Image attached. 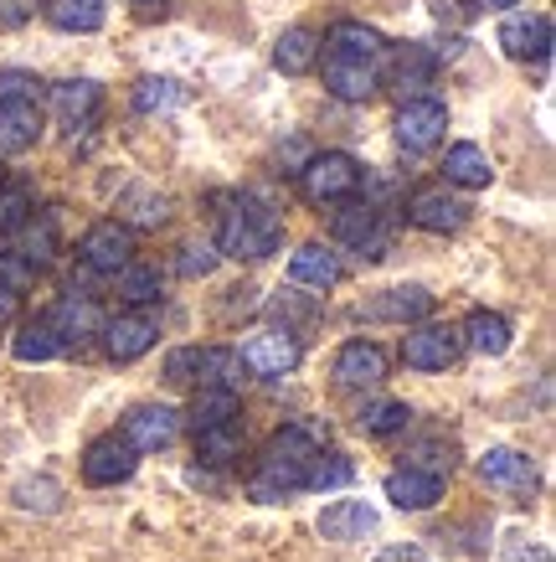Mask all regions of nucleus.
Wrapping results in <instances>:
<instances>
[{
	"mask_svg": "<svg viewBox=\"0 0 556 562\" xmlns=\"http://www.w3.org/2000/svg\"><path fill=\"white\" fill-rule=\"evenodd\" d=\"M315 434L304 424H288L279 428L269 443H263V454H258V470L253 480H248V495L253 501H263V506H279V501H288L294 491H304V470H309V460H315Z\"/></svg>",
	"mask_w": 556,
	"mask_h": 562,
	"instance_id": "1",
	"label": "nucleus"
},
{
	"mask_svg": "<svg viewBox=\"0 0 556 562\" xmlns=\"http://www.w3.org/2000/svg\"><path fill=\"white\" fill-rule=\"evenodd\" d=\"M279 243H284V222L273 217L269 206H258L253 196H237V202L222 212V227H217V254L222 258L258 263V258L279 254Z\"/></svg>",
	"mask_w": 556,
	"mask_h": 562,
	"instance_id": "2",
	"label": "nucleus"
},
{
	"mask_svg": "<svg viewBox=\"0 0 556 562\" xmlns=\"http://www.w3.org/2000/svg\"><path fill=\"white\" fill-rule=\"evenodd\" d=\"M242 357L227 346H181L166 357V382L170 387H242Z\"/></svg>",
	"mask_w": 556,
	"mask_h": 562,
	"instance_id": "3",
	"label": "nucleus"
},
{
	"mask_svg": "<svg viewBox=\"0 0 556 562\" xmlns=\"http://www.w3.org/2000/svg\"><path fill=\"white\" fill-rule=\"evenodd\" d=\"M355 187H361V160L345 150H325L315 155L309 166L299 171V191L304 202L315 206H336V202H351Z\"/></svg>",
	"mask_w": 556,
	"mask_h": 562,
	"instance_id": "4",
	"label": "nucleus"
},
{
	"mask_svg": "<svg viewBox=\"0 0 556 562\" xmlns=\"http://www.w3.org/2000/svg\"><path fill=\"white\" fill-rule=\"evenodd\" d=\"M237 357H242V367L258 376H284L299 367L304 346L299 336L288 330V325H258V330H248L242 336V346H237Z\"/></svg>",
	"mask_w": 556,
	"mask_h": 562,
	"instance_id": "5",
	"label": "nucleus"
},
{
	"mask_svg": "<svg viewBox=\"0 0 556 562\" xmlns=\"http://www.w3.org/2000/svg\"><path fill=\"white\" fill-rule=\"evenodd\" d=\"M458 351H464V341H458V325H412L402 336V361L407 367H418V372H449L458 361Z\"/></svg>",
	"mask_w": 556,
	"mask_h": 562,
	"instance_id": "6",
	"label": "nucleus"
},
{
	"mask_svg": "<svg viewBox=\"0 0 556 562\" xmlns=\"http://www.w3.org/2000/svg\"><path fill=\"white\" fill-rule=\"evenodd\" d=\"M443 135H449V109L439 99H407L397 109V145L412 155L439 150Z\"/></svg>",
	"mask_w": 556,
	"mask_h": 562,
	"instance_id": "7",
	"label": "nucleus"
},
{
	"mask_svg": "<svg viewBox=\"0 0 556 562\" xmlns=\"http://www.w3.org/2000/svg\"><path fill=\"white\" fill-rule=\"evenodd\" d=\"M83 263L93 273H118L124 263H135V233H129V222H93L83 233Z\"/></svg>",
	"mask_w": 556,
	"mask_h": 562,
	"instance_id": "8",
	"label": "nucleus"
},
{
	"mask_svg": "<svg viewBox=\"0 0 556 562\" xmlns=\"http://www.w3.org/2000/svg\"><path fill=\"white\" fill-rule=\"evenodd\" d=\"M139 470V449L124 434H109V439H93L83 454V480L88 485H124L135 480Z\"/></svg>",
	"mask_w": 556,
	"mask_h": 562,
	"instance_id": "9",
	"label": "nucleus"
},
{
	"mask_svg": "<svg viewBox=\"0 0 556 562\" xmlns=\"http://www.w3.org/2000/svg\"><path fill=\"white\" fill-rule=\"evenodd\" d=\"M407 222L422 233H458L469 222V206L458 202L449 187H418L407 196Z\"/></svg>",
	"mask_w": 556,
	"mask_h": 562,
	"instance_id": "10",
	"label": "nucleus"
},
{
	"mask_svg": "<svg viewBox=\"0 0 556 562\" xmlns=\"http://www.w3.org/2000/svg\"><path fill=\"white\" fill-rule=\"evenodd\" d=\"M500 47L515 57V63H546L552 57V16H531V11H510L500 21Z\"/></svg>",
	"mask_w": 556,
	"mask_h": 562,
	"instance_id": "11",
	"label": "nucleus"
},
{
	"mask_svg": "<svg viewBox=\"0 0 556 562\" xmlns=\"http://www.w3.org/2000/svg\"><path fill=\"white\" fill-rule=\"evenodd\" d=\"M340 212L330 217V233H336V243H351V248H361L366 258H382V248H387V238H382V212L371 202H336Z\"/></svg>",
	"mask_w": 556,
	"mask_h": 562,
	"instance_id": "12",
	"label": "nucleus"
},
{
	"mask_svg": "<svg viewBox=\"0 0 556 562\" xmlns=\"http://www.w3.org/2000/svg\"><path fill=\"white\" fill-rule=\"evenodd\" d=\"M479 475H485V485H495V491H506V495H536V485H541L531 454L506 449V443L489 449V454H479Z\"/></svg>",
	"mask_w": 556,
	"mask_h": 562,
	"instance_id": "13",
	"label": "nucleus"
},
{
	"mask_svg": "<svg viewBox=\"0 0 556 562\" xmlns=\"http://www.w3.org/2000/svg\"><path fill=\"white\" fill-rule=\"evenodd\" d=\"M124 439L135 443L139 454H155V449H170L181 439V413L166 408V403H145L124 418Z\"/></svg>",
	"mask_w": 556,
	"mask_h": 562,
	"instance_id": "14",
	"label": "nucleus"
},
{
	"mask_svg": "<svg viewBox=\"0 0 556 562\" xmlns=\"http://www.w3.org/2000/svg\"><path fill=\"white\" fill-rule=\"evenodd\" d=\"M52 109H57V124L63 130H93V120H99L103 109V88L93 83V78H68V83L52 88Z\"/></svg>",
	"mask_w": 556,
	"mask_h": 562,
	"instance_id": "15",
	"label": "nucleus"
},
{
	"mask_svg": "<svg viewBox=\"0 0 556 562\" xmlns=\"http://www.w3.org/2000/svg\"><path fill=\"white\" fill-rule=\"evenodd\" d=\"M155 341H160V325H155L145 310L118 315V321L103 325V351H109V361H139Z\"/></svg>",
	"mask_w": 556,
	"mask_h": 562,
	"instance_id": "16",
	"label": "nucleus"
},
{
	"mask_svg": "<svg viewBox=\"0 0 556 562\" xmlns=\"http://www.w3.org/2000/svg\"><path fill=\"white\" fill-rule=\"evenodd\" d=\"M382 491H387V501L397 506V512H433V506L443 501V475L407 464V470H392Z\"/></svg>",
	"mask_w": 556,
	"mask_h": 562,
	"instance_id": "17",
	"label": "nucleus"
},
{
	"mask_svg": "<svg viewBox=\"0 0 556 562\" xmlns=\"http://www.w3.org/2000/svg\"><path fill=\"white\" fill-rule=\"evenodd\" d=\"M315 527H320L325 542H345V547H351V542H366L371 531H376V512H371L366 501H330Z\"/></svg>",
	"mask_w": 556,
	"mask_h": 562,
	"instance_id": "18",
	"label": "nucleus"
},
{
	"mask_svg": "<svg viewBox=\"0 0 556 562\" xmlns=\"http://www.w3.org/2000/svg\"><path fill=\"white\" fill-rule=\"evenodd\" d=\"M325 88L336 93L340 103H366L376 88H382V78H376V63H355V57H325Z\"/></svg>",
	"mask_w": 556,
	"mask_h": 562,
	"instance_id": "19",
	"label": "nucleus"
},
{
	"mask_svg": "<svg viewBox=\"0 0 556 562\" xmlns=\"http://www.w3.org/2000/svg\"><path fill=\"white\" fill-rule=\"evenodd\" d=\"M340 387H376L387 376V351L376 341H345L336 357Z\"/></svg>",
	"mask_w": 556,
	"mask_h": 562,
	"instance_id": "20",
	"label": "nucleus"
},
{
	"mask_svg": "<svg viewBox=\"0 0 556 562\" xmlns=\"http://www.w3.org/2000/svg\"><path fill=\"white\" fill-rule=\"evenodd\" d=\"M52 330L63 336V346L68 341H88V336H99L103 330V310L88 300V294H63L57 305H52Z\"/></svg>",
	"mask_w": 556,
	"mask_h": 562,
	"instance_id": "21",
	"label": "nucleus"
},
{
	"mask_svg": "<svg viewBox=\"0 0 556 562\" xmlns=\"http://www.w3.org/2000/svg\"><path fill=\"white\" fill-rule=\"evenodd\" d=\"M42 139V109L36 103L0 99V155H21Z\"/></svg>",
	"mask_w": 556,
	"mask_h": 562,
	"instance_id": "22",
	"label": "nucleus"
},
{
	"mask_svg": "<svg viewBox=\"0 0 556 562\" xmlns=\"http://www.w3.org/2000/svg\"><path fill=\"white\" fill-rule=\"evenodd\" d=\"M433 310V294L422 284H397V290H382L376 300L366 305L371 321H397V325H412V321H428Z\"/></svg>",
	"mask_w": 556,
	"mask_h": 562,
	"instance_id": "23",
	"label": "nucleus"
},
{
	"mask_svg": "<svg viewBox=\"0 0 556 562\" xmlns=\"http://www.w3.org/2000/svg\"><path fill=\"white\" fill-rule=\"evenodd\" d=\"M340 258L325 248V243H304L299 254L288 258V279L294 284H304V290H336L340 284Z\"/></svg>",
	"mask_w": 556,
	"mask_h": 562,
	"instance_id": "24",
	"label": "nucleus"
},
{
	"mask_svg": "<svg viewBox=\"0 0 556 562\" xmlns=\"http://www.w3.org/2000/svg\"><path fill=\"white\" fill-rule=\"evenodd\" d=\"M325 42H330L336 57H355V63H382L387 57V36L366 26V21H336Z\"/></svg>",
	"mask_w": 556,
	"mask_h": 562,
	"instance_id": "25",
	"label": "nucleus"
},
{
	"mask_svg": "<svg viewBox=\"0 0 556 562\" xmlns=\"http://www.w3.org/2000/svg\"><path fill=\"white\" fill-rule=\"evenodd\" d=\"M458 341L469 346L474 357H506L510 351V321L500 310H474L464 330H458Z\"/></svg>",
	"mask_w": 556,
	"mask_h": 562,
	"instance_id": "26",
	"label": "nucleus"
},
{
	"mask_svg": "<svg viewBox=\"0 0 556 562\" xmlns=\"http://www.w3.org/2000/svg\"><path fill=\"white\" fill-rule=\"evenodd\" d=\"M443 181L458 191H485L489 181H495V171H489V155L479 150V145H449V155H443Z\"/></svg>",
	"mask_w": 556,
	"mask_h": 562,
	"instance_id": "27",
	"label": "nucleus"
},
{
	"mask_svg": "<svg viewBox=\"0 0 556 562\" xmlns=\"http://www.w3.org/2000/svg\"><path fill=\"white\" fill-rule=\"evenodd\" d=\"M42 16L57 26V32H99L103 21H109V0H47L42 5Z\"/></svg>",
	"mask_w": 556,
	"mask_h": 562,
	"instance_id": "28",
	"label": "nucleus"
},
{
	"mask_svg": "<svg viewBox=\"0 0 556 562\" xmlns=\"http://www.w3.org/2000/svg\"><path fill=\"white\" fill-rule=\"evenodd\" d=\"M320 63V36L309 32V26H288L284 36H279V47H273V68L284 72V78H299V72H309Z\"/></svg>",
	"mask_w": 556,
	"mask_h": 562,
	"instance_id": "29",
	"label": "nucleus"
},
{
	"mask_svg": "<svg viewBox=\"0 0 556 562\" xmlns=\"http://www.w3.org/2000/svg\"><path fill=\"white\" fill-rule=\"evenodd\" d=\"M11 357L21 361V367H42V361H57L63 357V336L52 330V321L42 315V321H26L16 330V341H11Z\"/></svg>",
	"mask_w": 556,
	"mask_h": 562,
	"instance_id": "30",
	"label": "nucleus"
},
{
	"mask_svg": "<svg viewBox=\"0 0 556 562\" xmlns=\"http://www.w3.org/2000/svg\"><path fill=\"white\" fill-rule=\"evenodd\" d=\"M237 413H242V392L232 387H196V397H191V424L196 428L237 424Z\"/></svg>",
	"mask_w": 556,
	"mask_h": 562,
	"instance_id": "31",
	"label": "nucleus"
},
{
	"mask_svg": "<svg viewBox=\"0 0 556 562\" xmlns=\"http://www.w3.org/2000/svg\"><path fill=\"white\" fill-rule=\"evenodd\" d=\"M355 424H361V434H371V439H387V434H402V428L412 424V408L397 403V397H376V403H366V408L355 413Z\"/></svg>",
	"mask_w": 556,
	"mask_h": 562,
	"instance_id": "32",
	"label": "nucleus"
},
{
	"mask_svg": "<svg viewBox=\"0 0 556 562\" xmlns=\"http://www.w3.org/2000/svg\"><path fill=\"white\" fill-rule=\"evenodd\" d=\"M242 454V428L217 424V428H196V460L202 464H232Z\"/></svg>",
	"mask_w": 556,
	"mask_h": 562,
	"instance_id": "33",
	"label": "nucleus"
},
{
	"mask_svg": "<svg viewBox=\"0 0 556 562\" xmlns=\"http://www.w3.org/2000/svg\"><path fill=\"white\" fill-rule=\"evenodd\" d=\"M355 480V464L345 460V454H325V449H315V460H309V470H304V491H345Z\"/></svg>",
	"mask_w": 556,
	"mask_h": 562,
	"instance_id": "34",
	"label": "nucleus"
},
{
	"mask_svg": "<svg viewBox=\"0 0 556 562\" xmlns=\"http://www.w3.org/2000/svg\"><path fill=\"white\" fill-rule=\"evenodd\" d=\"M185 103V88L175 78H139L135 83V109L139 114H170Z\"/></svg>",
	"mask_w": 556,
	"mask_h": 562,
	"instance_id": "35",
	"label": "nucleus"
},
{
	"mask_svg": "<svg viewBox=\"0 0 556 562\" xmlns=\"http://www.w3.org/2000/svg\"><path fill=\"white\" fill-rule=\"evenodd\" d=\"M21 233V248H16V258H26V263H36V269H42V263H47L52 258V248H57V222L47 217V212H42V217H26L16 227Z\"/></svg>",
	"mask_w": 556,
	"mask_h": 562,
	"instance_id": "36",
	"label": "nucleus"
},
{
	"mask_svg": "<svg viewBox=\"0 0 556 562\" xmlns=\"http://www.w3.org/2000/svg\"><path fill=\"white\" fill-rule=\"evenodd\" d=\"M118 212H124V222H135V227H160V222L170 217V202L160 196V191L135 187V191L118 196Z\"/></svg>",
	"mask_w": 556,
	"mask_h": 562,
	"instance_id": "37",
	"label": "nucleus"
},
{
	"mask_svg": "<svg viewBox=\"0 0 556 562\" xmlns=\"http://www.w3.org/2000/svg\"><path fill=\"white\" fill-rule=\"evenodd\" d=\"M11 501H16L21 512H36V516H52L57 506H63V485L52 475H32V480H21L16 491H11Z\"/></svg>",
	"mask_w": 556,
	"mask_h": 562,
	"instance_id": "38",
	"label": "nucleus"
},
{
	"mask_svg": "<svg viewBox=\"0 0 556 562\" xmlns=\"http://www.w3.org/2000/svg\"><path fill=\"white\" fill-rule=\"evenodd\" d=\"M433 72H439V63H433V52L428 47H407L402 57H397V88H402V93L428 88L433 83Z\"/></svg>",
	"mask_w": 556,
	"mask_h": 562,
	"instance_id": "39",
	"label": "nucleus"
},
{
	"mask_svg": "<svg viewBox=\"0 0 556 562\" xmlns=\"http://www.w3.org/2000/svg\"><path fill=\"white\" fill-rule=\"evenodd\" d=\"M114 279H118V294H124L129 305H155V300H160V273H155V269L124 263V269H118Z\"/></svg>",
	"mask_w": 556,
	"mask_h": 562,
	"instance_id": "40",
	"label": "nucleus"
},
{
	"mask_svg": "<svg viewBox=\"0 0 556 562\" xmlns=\"http://www.w3.org/2000/svg\"><path fill=\"white\" fill-rule=\"evenodd\" d=\"M217 248H212V243H185L181 248V258H175V273H181V279H206V273L217 269Z\"/></svg>",
	"mask_w": 556,
	"mask_h": 562,
	"instance_id": "41",
	"label": "nucleus"
},
{
	"mask_svg": "<svg viewBox=\"0 0 556 562\" xmlns=\"http://www.w3.org/2000/svg\"><path fill=\"white\" fill-rule=\"evenodd\" d=\"M32 217V191L26 187H0V233H16Z\"/></svg>",
	"mask_w": 556,
	"mask_h": 562,
	"instance_id": "42",
	"label": "nucleus"
},
{
	"mask_svg": "<svg viewBox=\"0 0 556 562\" xmlns=\"http://www.w3.org/2000/svg\"><path fill=\"white\" fill-rule=\"evenodd\" d=\"M0 99L36 103V99H42V78H36V72H21V68H5V72H0Z\"/></svg>",
	"mask_w": 556,
	"mask_h": 562,
	"instance_id": "43",
	"label": "nucleus"
},
{
	"mask_svg": "<svg viewBox=\"0 0 556 562\" xmlns=\"http://www.w3.org/2000/svg\"><path fill=\"white\" fill-rule=\"evenodd\" d=\"M0 284H5V290H16V294H26L36 284V263H26V258H16V254H5V258H0Z\"/></svg>",
	"mask_w": 556,
	"mask_h": 562,
	"instance_id": "44",
	"label": "nucleus"
},
{
	"mask_svg": "<svg viewBox=\"0 0 556 562\" xmlns=\"http://www.w3.org/2000/svg\"><path fill=\"white\" fill-rule=\"evenodd\" d=\"M36 11V0H0V26H26Z\"/></svg>",
	"mask_w": 556,
	"mask_h": 562,
	"instance_id": "45",
	"label": "nucleus"
},
{
	"mask_svg": "<svg viewBox=\"0 0 556 562\" xmlns=\"http://www.w3.org/2000/svg\"><path fill=\"white\" fill-rule=\"evenodd\" d=\"M376 562H428V558H422L418 542H397V547H387V552H376Z\"/></svg>",
	"mask_w": 556,
	"mask_h": 562,
	"instance_id": "46",
	"label": "nucleus"
},
{
	"mask_svg": "<svg viewBox=\"0 0 556 562\" xmlns=\"http://www.w3.org/2000/svg\"><path fill=\"white\" fill-rule=\"evenodd\" d=\"M16 310H21V294L0 284V325H11V321H16Z\"/></svg>",
	"mask_w": 556,
	"mask_h": 562,
	"instance_id": "47",
	"label": "nucleus"
},
{
	"mask_svg": "<svg viewBox=\"0 0 556 562\" xmlns=\"http://www.w3.org/2000/svg\"><path fill=\"white\" fill-rule=\"evenodd\" d=\"M479 5H489V11H510V5H521V0H479Z\"/></svg>",
	"mask_w": 556,
	"mask_h": 562,
	"instance_id": "48",
	"label": "nucleus"
},
{
	"mask_svg": "<svg viewBox=\"0 0 556 562\" xmlns=\"http://www.w3.org/2000/svg\"><path fill=\"white\" fill-rule=\"evenodd\" d=\"M135 5H166V0H135Z\"/></svg>",
	"mask_w": 556,
	"mask_h": 562,
	"instance_id": "49",
	"label": "nucleus"
},
{
	"mask_svg": "<svg viewBox=\"0 0 556 562\" xmlns=\"http://www.w3.org/2000/svg\"><path fill=\"white\" fill-rule=\"evenodd\" d=\"M0 187H5V166H0Z\"/></svg>",
	"mask_w": 556,
	"mask_h": 562,
	"instance_id": "50",
	"label": "nucleus"
}]
</instances>
